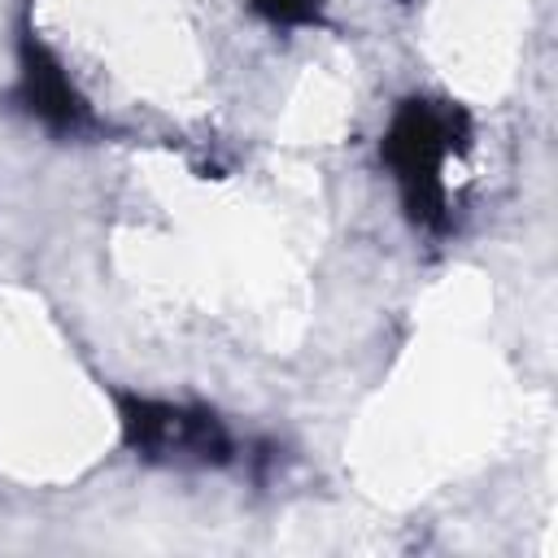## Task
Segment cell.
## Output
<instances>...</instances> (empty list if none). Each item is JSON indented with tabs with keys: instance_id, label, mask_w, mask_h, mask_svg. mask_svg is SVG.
Instances as JSON below:
<instances>
[{
	"instance_id": "7a4b0ae2",
	"label": "cell",
	"mask_w": 558,
	"mask_h": 558,
	"mask_svg": "<svg viewBox=\"0 0 558 558\" xmlns=\"http://www.w3.org/2000/svg\"><path fill=\"white\" fill-rule=\"evenodd\" d=\"M122 440L148 462L166 466H227L235 458V440L214 410L153 401V397H122Z\"/></svg>"
},
{
	"instance_id": "3957f363",
	"label": "cell",
	"mask_w": 558,
	"mask_h": 558,
	"mask_svg": "<svg viewBox=\"0 0 558 558\" xmlns=\"http://www.w3.org/2000/svg\"><path fill=\"white\" fill-rule=\"evenodd\" d=\"M13 96H17V105H22L31 118H39L48 131L78 135L83 126H92L87 100H83L78 87L70 83L65 65H61L35 35L22 39V70H17Z\"/></svg>"
},
{
	"instance_id": "277c9868",
	"label": "cell",
	"mask_w": 558,
	"mask_h": 558,
	"mask_svg": "<svg viewBox=\"0 0 558 558\" xmlns=\"http://www.w3.org/2000/svg\"><path fill=\"white\" fill-rule=\"evenodd\" d=\"M266 22H275V26H305V22H314L318 17V4L323 0H248Z\"/></svg>"
},
{
	"instance_id": "6da1fadb",
	"label": "cell",
	"mask_w": 558,
	"mask_h": 558,
	"mask_svg": "<svg viewBox=\"0 0 558 558\" xmlns=\"http://www.w3.org/2000/svg\"><path fill=\"white\" fill-rule=\"evenodd\" d=\"M466 140V118L458 109H440L432 100H405L379 144L384 166L397 179L401 205L418 227H445L449 218V183L445 166Z\"/></svg>"
}]
</instances>
